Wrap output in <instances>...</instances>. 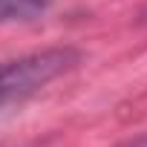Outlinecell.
Wrapping results in <instances>:
<instances>
[{
	"label": "cell",
	"mask_w": 147,
	"mask_h": 147,
	"mask_svg": "<svg viewBox=\"0 0 147 147\" xmlns=\"http://www.w3.org/2000/svg\"><path fill=\"white\" fill-rule=\"evenodd\" d=\"M78 61H81L78 49L55 46V49H40V52L0 63V115H6L12 107H20L23 101H29L49 81L69 72Z\"/></svg>",
	"instance_id": "obj_1"
},
{
	"label": "cell",
	"mask_w": 147,
	"mask_h": 147,
	"mask_svg": "<svg viewBox=\"0 0 147 147\" xmlns=\"http://www.w3.org/2000/svg\"><path fill=\"white\" fill-rule=\"evenodd\" d=\"M52 0H0V26L3 23H26L40 18Z\"/></svg>",
	"instance_id": "obj_2"
},
{
	"label": "cell",
	"mask_w": 147,
	"mask_h": 147,
	"mask_svg": "<svg viewBox=\"0 0 147 147\" xmlns=\"http://www.w3.org/2000/svg\"><path fill=\"white\" fill-rule=\"evenodd\" d=\"M118 147H147V133H141V136H136L130 141H121Z\"/></svg>",
	"instance_id": "obj_3"
}]
</instances>
